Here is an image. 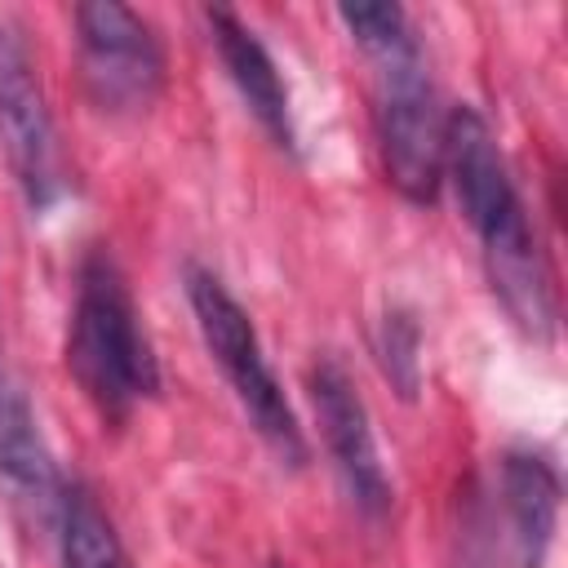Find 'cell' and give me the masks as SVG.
<instances>
[{
  "label": "cell",
  "instance_id": "cell-4",
  "mask_svg": "<svg viewBox=\"0 0 568 568\" xmlns=\"http://www.w3.org/2000/svg\"><path fill=\"white\" fill-rule=\"evenodd\" d=\"M377 67V146L386 182L413 200L430 204L444 182V115L426 80L417 40L373 53Z\"/></svg>",
  "mask_w": 568,
  "mask_h": 568
},
{
  "label": "cell",
  "instance_id": "cell-9",
  "mask_svg": "<svg viewBox=\"0 0 568 568\" xmlns=\"http://www.w3.org/2000/svg\"><path fill=\"white\" fill-rule=\"evenodd\" d=\"M209 31L213 44L222 53V67L231 75V84L240 89L244 106L257 115V124L280 142L293 146V115H288V93L284 80L271 62V53L262 49V40L231 13V9H209Z\"/></svg>",
  "mask_w": 568,
  "mask_h": 568
},
{
  "label": "cell",
  "instance_id": "cell-8",
  "mask_svg": "<svg viewBox=\"0 0 568 568\" xmlns=\"http://www.w3.org/2000/svg\"><path fill=\"white\" fill-rule=\"evenodd\" d=\"M501 510L515 568H546L559 524V475L541 453L515 448L501 457Z\"/></svg>",
  "mask_w": 568,
  "mask_h": 568
},
{
  "label": "cell",
  "instance_id": "cell-2",
  "mask_svg": "<svg viewBox=\"0 0 568 568\" xmlns=\"http://www.w3.org/2000/svg\"><path fill=\"white\" fill-rule=\"evenodd\" d=\"M67 368L106 422L129 417L138 399H151L160 390V364L138 324V306L106 253H89L80 266Z\"/></svg>",
  "mask_w": 568,
  "mask_h": 568
},
{
  "label": "cell",
  "instance_id": "cell-3",
  "mask_svg": "<svg viewBox=\"0 0 568 568\" xmlns=\"http://www.w3.org/2000/svg\"><path fill=\"white\" fill-rule=\"evenodd\" d=\"M186 297H191V311H195V324H200V337L209 346V355L217 359V368L226 373L235 399L244 404L248 422L257 426V435L288 462V466H302L306 462V439H302V426L262 355V342H257V328L253 320L244 315V306L226 293V284L200 266L186 271Z\"/></svg>",
  "mask_w": 568,
  "mask_h": 568
},
{
  "label": "cell",
  "instance_id": "cell-7",
  "mask_svg": "<svg viewBox=\"0 0 568 568\" xmlns=\"http://www.w3.org/2000/svg\"><path fill=\"white\" fill-rule=\"evenodd\" d=\"M311 399H315V417H320L328 457H333L355 510H364L368 519H382L390 510V479H386L382 457H377L368 408H364L351 373L333 355H324L311 368Z\"/></svg>",
  "mask_w": 568,
  "mask_h": 568
},
{
  "label": "cell",
  "instance_id": "cell-6",
  "mask_svg": "<svg viewBox=\"0 0 568 568\" xmlns=\"http://www.w3.org/2000/svg\"><path fill=\"white\" fill-rule=\"evenodd\" d=\"M0 142L13 164V178L31 209L53 204L58 195V138L36 80V67L13 31L0 27Z\"/></svg>",
  "mask_w": 568,
  "mask_h": 568
},
{
  "label": "cell",
  "instance_id": "cell-11",
  "mask_svg": "<svg viewBox=\"0 0 568 568\" xmlns=\"http://www.w3.org/2000/svg\"><path fill=\"white\" fill-rule=\"evenodd\" d=\"M58 546H62V568H129L115 524L80 484L58 493Z\"/></svg>",
  "mask_w": 568,
  "mask_h": 568
},
{
  "label": "cell",
  "instance_id": "cell-1",
  "mask_svg": "<svg viewBox=\"0 0 568 568\" xmlns=\"http://www.w3.org/2000/svg\"><path fill=\"white\" fill-rule=\"evenodd\" d=\"M444 178L453 182L462 213L479 231L484 266H488L493 293L501 297L506 315L532 342H550L555 288H550L546 257L537 248V235L528 231L524 204L493 142V129L470 106H457L444 115Z\"/></svg>",
  "mask_w": 568,
  "mask_h": 568
},
{
  "label": "cell",
  "instance_id": "cell-10",
  "mask_svg": "<svg viewBox=\"0 0 568 568\" xmlns=\"http://www.w3.org/2000/svg\"><path fill=\"white\" fill-rule=\"evenodd\" d=\"M0 479L18 493L49 497L58 488V470L49 457V444L36 426V413L22 395V386L0 368Z\"/></svg>",
  "mask_w": 568,
  "mask_h": 568
},
{
  "label": "cell",
  "instance_id": "cell-12",
  "mask_svg": "<svg viewBox=\"0 0 568 568\" xmlns=\"http://www.w3.org/2000/svg\"><path fill=\"white\" fill-rule=\"evenodd\" d=\"M422 328L408 311H386L382 315V328H377V364L386 373V382L413 399L417 386H422Z\"/></svg>",
  "mask_w": 568,
  "mask_h": 568
},
{
  "label": "cell",
  "instance_id": "cell-5",
  "mask_svg": "<svg viewBox=\"0 0 568 568\" xmlns=\"http://www.w3.org/2000/svg\"><path fill=\"white\" fill-rule=\"evenodd\" d=\"M84 89L102 111H146L164 84V53L151 27L115 0L75 4Z\"/></svg>",
  "mask_w": 568,
  "mask_h": 568
}]
</instances>
